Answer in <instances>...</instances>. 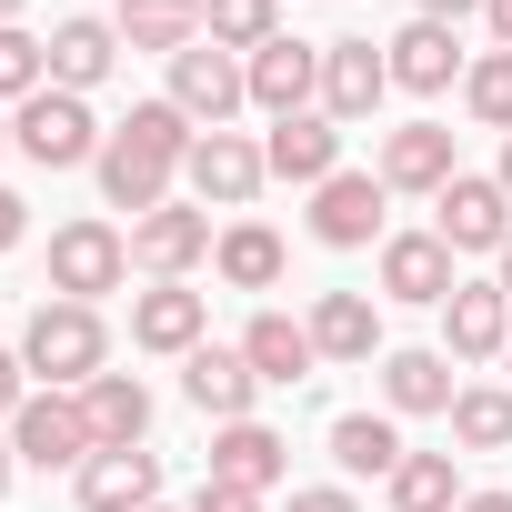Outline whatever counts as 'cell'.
I'll use <instances>...</instances> for the list:
<instances>
[{
    "label": "cell",
    "instance_id": "obj_1",
    "mask_svg": "<svg viewBox=\"0 0 512 512\" xmlns=\"http://www.w3.org/2000/svg\"><path fill=\"white\" fill-rule=\"evenodd\" d=\"M21 372H31L41 392H91V382L111 372V332H101V312H91V302H41L31 332H21Z\"/></svg>",
    "mask_w": 512,
    "mask_h": 512
},
{
    "label": "cell",
    "instance_id": "obj_2",
    "mask_svg": "<svg viewBox=\"0 0 512 512\" xmlns=\"http://www.w3.org/2000/svg\"><path fill=\"white\" fill-rule=\"evenodd\" d=\"M11 141H21V161H41V171H81V161H101V121H91L81 91H31V101L11 111Z\"/></svg>",
    "mask_w": 512,
    "mask_h": 512
},
{
    "label": "cell",
    "instance_id": "obj_3",
    "mask_svg": "<svg viewBox=\"0 0 512 512\" xmlns=\"http://www.w3.org/2000/svg\"><path fill=\"white\" fill-rule=\"evenodd\" d=\"M121 272H131V241L111 221H61L51 231V302H91L101 312V292H121Z\"/></svg>",
    "mask_w": 512,
    "mask_h": 512
},
{
    "label": "cell",
    "instance_id": "obj_4",
    "mask_svg": "<svg viewBox=\"0 0 512 512\" xmlns=\"http://www.w3.org/2000/svg\"><path fill=\"white\" fill-rule=\"evenodd\" d=\"M11 452L21 462H41V472H81L101 442H91V412H81V392H31L21 412H11Z\"/></svg>",
    "mask_w": 512,
    "mask_h": 512
},
{
    "label": "cell",
    "instance_id": "obj_5",
    "mask_svg": "<svg viewBox=\"0 0 512 512\" xmlns=\"http://www.w3.org/2000/svg\"><path fill=\"white\" fill-rule=\"evenodd\" d=\"M171 101L191 111V131H231V111L251 101V71H241V51H221V41H191V51L171 61Z\"/></svg>",
    "mask_w": 512,
    "mask_h": 512
},
{
    "label": "cell",
    "instance_id": "obj_6",
    "mask_svg": "<svg viewBox=\"0 0 512 512\" xmlns=\"http://www.w3.org/2000/svg\"><path fill=\"white\" fill-rule=\"evenodd\" d=\"M181 181H191L201 211H241L251 191L272 181V161H262V141H241V131H201L191 161H181Z\"/></svg>",
    "mask_w": 512,
    "mask_h": 512
},
{
    "label": "cell",
    "instance_id": "obj_7",
    "mask_svg": "<svg viewBox=\"0 0 512 512\" xmlns=\"http://www.w3.org/2000/svg\"><path fill=\"white\" fill-rule=\"evenodd\" d=\"M382 171H332L322 191H312V241L322 251H372V241H392L382 231Z\"/></svg>",
    "mask_w": 512,
    "mask_h": 512
},
{
    "label": "cell",
    "instance_id": "obj_8",
    "mask_svg": "<svg viewBox=\"0 0 512 512\" xmlns=\"http://www.w3.org/2000/svg\"><path fill=\"white\" fill-rule=\"evenodd\" d=\"M131 262H141L151 282H191V272L211 262V211H201V201H161L151 221H131Z\"/></svg>",
    "mask_w": 512,
    "mask_h": 512
},
{
    "label": "cell",
    "instance_id": "obj_9",
    "mask_svg": "<svg viewBox=\"0 0 512 512\" xmlns=\"http://www.w3.org/2000/svg\"><path fill=\"white\" fill-rule=\"evenodd\" d=\"M452 292H462V272H452V241H442V231H392V241H382V302L442 312Z\"/></svg>",
    "mask_w": 512,
    "mask_h": 512
},
{
    "label": "cell",
    "instance_id": "obj_10",
    "mask_svg": "<svg viewBox=\"0 0 512 512\" xmlns=\"http://www.w3.org/2000/svg\"><path fill=\"white\" fill-rule=\"evenodd\" d=\"M241 71H251V111H272V121H302V111L322 101V51H312V41H292V31H282V41H262Z\"/></svg>",
    "mask_w": 512,
    "mask_h": 512
},
{
    "label": "cell",
    "instance_id": "obj_11",
    "mask_svg": "<svg viewBox=\"0 0 512 512\" xmlns=\"http://www.w3.org/2000/svg\"><path fill=\"white\" fill-rule=\"evenodd\" d=\"M442 221V241H452V262H462V251H502L512 241V191L502 181H482V171H462V181H442V201H432Z\"/></svg>",
    "mask_w": 512,
    "mask_h": 512
},
{
    "label": "cell",
    "instance_id": "obj_12",
    "mask_svg": "<svg viewBox=\"0 0 512 512\" xmlns=\"http://www.w3.org/2000/svg\"><path fill=\"white\" fill-rule=\"evenodd\" d=\"M91 171H101V201H111V211H131V221H151V211L171 201V181H181V161H161V151H141L131 131H111Z\"/></svg>",
    "mask_w": 512,
    "mask_h": 512
},
{
    "label": "cell",
    "instance_id": "obj_13",
    "mask_svg": "<svg viewBox=\"0 0 512 512\" xmlns=\"http://www.w3.org/2000/svg\"><path fill=\"white\" fill-rule=\"evenodd\" d=\"M382 91H392L382 41H322V111H332V121H372Z\"/></svg>",
    "mask_w": 512,
    "mask_h": 512
},
{
    "label": "cell",
    "instance_id": "obj_14",
    "mask_svg": "<svg viewBox=\"0 0 512 512\" xmlns=\"http://www.w3.org/2000/svg\"><path fill=\"white\" fill-rule=\"evenodd\" d=\"M442 181H462L442 121H402V131H382V191H432V201H442Z\"/></svg>",
    "mask_w": 512,
    "mask_h": 512
},
{
    "label": "cell",
    "instance_id": "obj_15",
    "mask_svg": "<svg viewBox=\"0 0 512 512\" xmlns=\"http://www.w3.org/2000/svg\"><path fill=\"white\" fill-rule=\"evenodd\" d=\"M181 392H191L211 422H251V392H262V372L241 362V342H201V352L181 362Z\"/></svg>",
    "mask_w": 512,
    "mask_h": 512
},
{
    "label": "cell",
    "instance_id": "obj_16",
    "mask_svg": "<svg viewBox=\"0 0 512 512\" xmlns=\"http://www.w3.org/2000/svg\"><path fill=\"white\" fill-rule=\"evenodd\" d=\"M262 161H272V181H332L342 171V121L332 111H302V121H272V141H262Z\"/></svg>",
    "mask_w": 512,
    "mask_h": 512
},
{
    "label": "cell",
    "instance_id": "obj_17",
    "mask_svg": "<svg viewBox=\"0 0 512 512\" xmlns=\"http://www.w3.org/2000/svg\"><path fill=\"white\" fill-rule=\"evenodd\" d=\"M201 332H211V302L181 292V282H151V292L131 302V342H141V352H181V362H191Z\"/></svg>",
    "mask_w": 512,
    "mask_h": 512
},
{
    "label": "cell",
    "instance_id": "obj_18",
    "mask_svg": "<svg viewBox=\"0 0 512 512\" xmlns=\"http://www.w3.org/2000/svg\"><path fill=\"white\" fill-rule=\"evenodd\" d=\"M502 342H512V302H502L492 282H462V292L442 302V352H452V362H502Z\"/></svg>",
    "mask_w": 512,
    "mask_h": 512
},
{
    "label": "cell",
    "instance_id": "obj_19",
    "mask_svg": "<svg viewBox=\"0 0 512 512\" xmlns=\"http://www.w3.org/2000/svg\"><path fill=\"white\" fill-rule=\"evenodd\" d=\"M111 61H121V31H111V21L71 11V21L51 31V91H81V101H91V91L111 81Z\"/></svg>",
    "mask_w": 512,
    "mask_h": 512
},
{
    "label": "cell",
    "instance_id": "obj_20",
    "mask_svg": "<svg viewBox=\"0 0 512 512\" xmlns=\"http://www.w3.org/2000/svg\"><path fill=\"white\" fill-rule=\"evenodd\" d=\"M151 502H161L151 442H141V452H91V462H81V512H151Z\"/></svg>",
    "mask_w": 512,
    "mask_h": 512
},
{
    "label": "cell",
    "instance_id": "obj_21",
    "mask_svg": "<svg viewBox=\"0 0 512 512\" xmlns=\"http://www.w3.org/2000/svg\"><path fill=\"white\" fill-rule=\"evenodd\" d=\"M382 61H392V91H452V71H462L452 21H402V31L382 41Z\"/></svg>",
    "mask_w": 512,
    "mask_h": 512
},
{
    "label": "cell",
    "instance_id": "obj_22",
    "mask_svg": "<svg viewBox=\"0 0 512 512\" xmlns=\"http://www.w3.org/2000/svg\"><path fill=\"white\" fill-rule=\"evenodd\" d=\"M292 442L272 432V422H221V442H211V482H241V492H272L292 462H282Z\"/></svg>",
    "mask_w": 512,
    "mask_h": 512
},
{
    "label": "cell",
    "instance_id": "obj_23",
    "mask_svg": "<svg viewBox=\"0 0 512 512\" xmlns=\"http://www.w3.org/2000/svg\"><path fill=\"white\" fill-rule=\"evenodd\" d=\"M312 352H322V362H372V352H382V302L322 292V302H312Z\"/></svg>",
    "mask_w": 512,
    "mask_h": 512
},
{
    "label": "cell",
    "instance_id": "obj_24",
    "mask_svg": "<svg viewBox=\"0 0 512 512\" xmlns=\"http://www.w3.org/2000/svg\"><path fill=\"white\" fill-rule=\"evenodd\" d=\"M81 412H91V442H101V452H141V442H151V392H141L131 372H101V382L81 392Z\"/></svg>",
    "mask_w": 512,
    "mask_h": 512
},
{
    "label": "cell",
    "instance_id": "obj_25",
    "mask_svg": "<svg viewBox=\"0 0 512 512\" xmlns=\"http://www.w3.org/2000/svg\"><path fill=\"white\" fill-rule=\"evenodd\" d=\"M241 362L262 372V382H312V322H292V312H251V332H241Z\"/></svg>",
    "mask_w": 512,
    "mask_h": 512
},
{
    "label": "cell",
    "instance_id": "obj_26",
    "mask_svg": "<svg viewBox=\"0 0 512 512\" xmlns=\"http://www.w3.org/2000/svg\"><path fill=\"white\" fill-rule=\"evenodd\" d=\"M121 51H161V61H181L191 41H201V0H121Z\"/></svg>",
    "mask_w": 512,
    "mask_h": 512
},
{
    "label": "cell",
    "instance_id": "obj_27",
    "mask_svg": "<svg viewBox=\"0 0 512 512\" xmlns=\"http://www.w3.org/2000/svg\"><path fill=\"white\" fill-rule=\"evenodd\" d=\"M282 262H292V251H282V231H262V221H231V231L211 241V272H221L231 292H272Z\"/></svg>",
    "mask_w": 512,
    "mask_h": 512
},
{
    "label": "cell",
    "instance_id": "obj_28",
    "mask_svg": "<svg viewBox=\"0 0 512 512\" xmlns=\"http://www.w3.org/2000/svg\"><path fill=\"white\" fill-rule=\"evenodd\" d=\"M452 352H382V402L392 412H452Z\"/></svg>",
    "mask_w": 512,
    "mask_h": 512
},
{
    "label": "cell",
    "instance_id": "obj_29",
    "mask_svg": "<svg viewBox=\"0 0 512 512\" xmlns=\"http://www.w3.org/2000/svg\"><path fill=\"white\" fill-rule=\"evenodd\" d=\"M332 462H342L352 482H362V472L392 482V472H402V432H392L382 412H342V422H332Z\"/></svg>",
    "mask_w": 512,
    "mask_h": 512
},
{
    "label": "cell",
    "instance_id": "obj_30",
    "mask_svg": "<svg viewBox=\"0 0 512 512\" xmlns=\"http://www.w3.org/2000/svg\"><path fill=\"white\" fill-rule=\"evenodd\" d=\"M201 41H221V51H262V41H282V0H201Z\"/></svg>",
    "mask_w": 512,
    "mask_h": 512
},
{
    "label": "cell",
    "instance_id": "obj_31",
    "mask_svg": "<svg viewBox=\"0 0 512 512\" xmlns=\"http://www.w3.org/2000/svg\"><path fill=\"white\" fill-rule=\"evenodd\" d=\"M452 442H462V452H512V392H502V382L452 392Z\"/></svg>",
    "mask_w": 512,
    "mask_h": 512
},
{
    "label": "cell",
    "instance_id": "obj_32",
    "mask_svg": "<svg viewBox=\"0 0 512 512\" xmlns=\"http://www.w3.org/2000/svg\"><path fill=\"white\" fill-rule=\"evenodd\" d=\"M392 512H462L452 452H402V472H392Z\"/></svg>",
    "mask_w": 512,
    "mask_h": 512
},
{
    "label": "cell",
    "instance_id": "obj_33",
    "mask_svg": "<svg viewBox=\"0 0 512 512\" xmlns=\"http://www.w3.org/2000/svg\"><path fill=\"white\" fill-rule=\"evenodd\" d=\"M462 101H472L482 131H512V51H482V61L462 71Z\"/></svg>",
    "mask_w": 512,
    "mask_h": 512
},
{
    "label": "cell",
    "instance_id": "obj_34",
    "mask_svg": "<svg viewBox=\"0 0 512 512\" xmlns=\"http://www.w3.org/2000/svg\"><path fill=\"white\" fill-rule=\"evenodd\" d=\"M31 91H51V41H31V31H0V101H31Z\"/></svg>",
    "mask_w": 512,
    "mask_h": 512
},
{
    "label": "cell",
    "instance_id": "obj_35",
    "mask_svg": "<svg viewBox=\"0 0 512 512\" xmlns=\"http://www.w3.org/2000/svg\"><path fill=\"white\" fill-rule=\"evenodd\" d=\"M191 512H262V492H241V482H211V472H201V502H191Z\"/></svg>",
    "mask_w": 512,
    "mask_h": 512
},
{
    "label": "cell",
    "instance_id": "obj_36",
    "mask_svg": "<svg viewBox=\"0 0 512 512\" xmlns=\"http://www.w3.org/2000/svg\"><path fill=\"white\" fill-rule=\"evenodd\" d=\"M21 402H31V372H21V352H0V422H11Z\"/></svg>",
    "mask_w": 512,
    "mask_h": 512
},
{
    "label": "cell",
    "instance_id": "obj_37",
    "mask_svg": "<svg viewBox=\"0 0 512 512\" xmlns=\"http://www.w3.org/2000/svg\"><path fill=\"white\" fill-rule=\"evenodd\" d=\"M21 231H31V201H21V191H0V251H11Z\"/></svg>",
    "mask_w": 512,
    "mask_h": 512
},
{
    "label": "cell",
    "instance_id": "obj_38",
    "mask_svg": "<svg viewBox=\"0 0 512 512\" xmlns=\"http://www.w3.org/2000/svg\"><path fill=\"white\" fill-rule=\"evenodd\" d=\"M292 512H362V502H352V492H332V482H322V492H292Z\"/></svg>",
    "mask_w": 512,
    "mask_h": 512
},
{
    "label": "cell",
    "instance_id": "obj_39",
    "mask_svg": "<svg viewBox=\"0 0 512 512\" xmlns=\"http://www.w3.org/2000/svg\"><path fill=\"white\" fill-rule=\"evenodd\" d=\"M462 11H482V0H412V21H462Z\"/></svg>",
    "mask_w": 512,
    "mask_h": 512
},
{
    "label": "cell",
    "instance_id": "obj_40",
    "mask_svg": "<svg viewBox=\"0 0 512 512\" xmlns=\"http://www.w3.org/2000/svg\"><path fill=\"white\" fill-rule=\"evenodd\" d=\"M482 21H492V51H512V0H482Z\"/></svg>",
    "mask_w": 512,
    "mask_h": 512
},
{
    "label": "cell",
    "instance_id": "obj_41",
    "mask_svg": "<svg viewBox=\"0 0 512 512\" xmlns=\"http://www.w3.org/2000/svg\"><path fill=\"white\" fill-rule=\"evenodd\" d=\"M462 512H512V492H462Z\"/></svg>",
    "mask_w": 512,
    "mask_h": 512
},
{
    "label": "cell",
    "instance_id": "obj_42",
    "mask_svg": "<svg viewBox=\"0 0 512 512\" xmlns=\"http://www.w3.org/2000/svg\"><path fill=\"white\" fill-rule=\"evenodd\" d=\"M492 262H502V272H492V292H502V302H512V241H502V251H492Z\"/></svg>",
    "mask_w": 512,
    "mask_h": 512
},
{
    "label": "cell",
    "instance_id": "obj_43",
    "mask_svg": "<svg viewBox=\"0 0 512 512\" xmlns=\"http://www.w3.org/2000/svg\"><path fill=\"white\" fill-rule=\"evenodd\" d=\"M11 472H21V452H11V442H0V492H11Z\"/></svg>",
    "mask_w": 512,
    "mask_h": 512
},
{
    "label": "cell",
    "instance_id": "obj_44",
    "mask_svg": "<svg viewBox=\"0 0 512 512\" xmlns=\"http://www.w3.org/2000/svg\"><path fill=\"white\" fill-rule=\"evenodd\" d=\"M492 181H502V191H512V131H502V171H492Z\"/></svg>",
    "mask_w": 512,
    "mask_h": 512
},
{
    "label": "cell",
    "instance_id": "obj_45",
    "mask_svg": "<svg viewBox=\"0 0 512 512\" xmlns=\"http://www.w3.org/2000/svg\"><path fill=\"white\" fill-rule=\"evenodd\" d=\"M0 31H21V0H0Z\"/></svg>",
    "mask_w": 512,
    "mask_h": 512
},
{
    "label": "cell",
    "instance_id": "obj_46",
    "mask_svg": "<svg viewBox=\"0 0 512 512\" xmlns=\"http://www.w3.org/2000/svg\"><path fill=\"white\" fill-rule=\"evenodd\" d=\"M0 141H11V121H0Z\"/></svg>",
    "mask_w": 512,
    "mask_h": 512
},
{
    "label": "cell",
    "instance_id": "obj_47",
    "mask_svg": "<svg viewBox=\"0 0 512 512\" xmlns=\"http://www.w3.org/2000/svg\"><path fill=\"white\" fill-rule=\"evenodd\" d=\"M151 512H171V502H151Z\"/></svg>",
    "mask_w": 512,
    "mask_h": 512
},
{
    "label": "cell",
    "instance_id": "obj_48",
    "mask_svg": "<svg viewBox=\"0 0 512 512\" xmlns=\"http://www.w3.org/2000/svg\"><path fill=\"white\" fill-rule=\"evenodd\" d=\"M502 362H512V342H502Z\"/></svg>",
    "mask_w": 512,
    "mask_h": 512
}]
</instances>
